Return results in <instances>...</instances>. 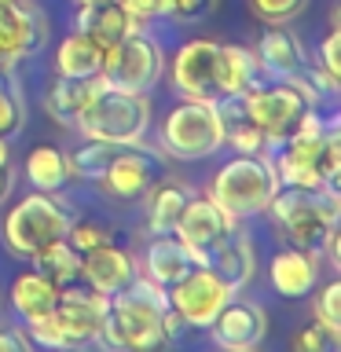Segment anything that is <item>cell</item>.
<instances>
[{
  "label": "cell",
  "mask_w": 341,
  "mask_h": 352,
  "mask_svg": "<svg viewBox=\"0 0 341 352\" xmlns=\"http://www.w3.org/2000/svg\"><path fill=\"white\" fill-rule=\"evenodd\" d=\"M169 290L151 283L147 275L125 283L118 294L107 297V319H103V338L114 349H158L169 341L165 316H169Z\"/></svg>",
  "instance_id": "6da1fadb"
},
{
  "label": "cell",
  "mask_w": 341,
  "mask_h": 352,
  "mask_svg": "<svg viewBox=\"0 0 341 352\" xmlns=\"http://www.w3.org/2000/svg\"><path fill=\"white\" fill-rule=\"evenodd\" d=\"M77 132L85 140H103L114 147H132L147 136L151 129V103L143 92H121V88L103 85L77 118Z\"/></svg>",
  "instance_id": "7a4b0ae2"
},
{
  "label": "cell",
  "mask_w": 341,
  "mask_h": 352,
  "mask_svg": "<svg viewBox=\"0 0 341 352\" xmlns=\"http://www.w3.org/2000/svg\"><path fill=\"white\" fill-rule=\"evenodd\" d=\"M275 191H279V180H275L272 162L264 154H239V158L224 162L209 184V198L231 220L264 213Z\"/></svg>",
  "instance_id": "3957f363"
},
{
  "label": "cell",
  "mask_w": 341,
  "mask_h": 352,
  "mask_svg": "<svg viewBox=\"0 0 341 352\" xmlns=\"http://www.w3.org/2000/svg\"><path fill=\"white\" fill-rule=\"evenodd\" d=\"M264 213L290 235L301 250H319L330 228H338V187L323 184L316 191L305 187H279Z\"/></svg>",
  "instance_id": "277c9868"
},
{
  "label": "cell",
  "mask_w": 341,
  "mask_h": 352,
  "mask_svg": "<svg viewBox=\"0 0 341 352\" xmlns=\"http://www.w3.org/2000/svg\"><path fill=\"white\" fill-rule=\"evenodd\" d=\"M74 217L63 209V202H55L52 191L26 195L19 206H11V213L4 217V242L15 257H37L44 246L66 239Z\"/></svg>",
  "instance_id": "5b68a950"
},
{
  "label": "cell",
  "mask_w": 341,
  "mask_h": 352,
  "mask_svg": "<svg viewBox=\"0 0 341 352\" xmlns=\"http://www.w3.org/2000/svg\"><path fill=\"white\" fill-rule=\"evenodd\" d=\"M334 121H323L316 114V107H308L301 121L294 125V132L286 140H279V154L272 158V173L279 187H305V191H316L323 187V173H319V154H323L327 132Z\"/></svg>",
  "instance_id": "8992f818"
},
{
  "label": "cell",
  "mask_w": 341,
  "mask_h": 352,
  "mask_svg": "<svg viewBox=\"0 0 341 352\" xmlns=\"http://www.w3.org/2000/svg\"><path fill=\"white\" fill-rule=\"evenodd\" d=\"M162 147L173 158L198 162L209 158L224 147V125H220L217 103H202V99H184L180 107L169 110L162 125Z\"/></svg>",
  "instance_id": "52a82bcc"
},
{
  "label": "cell",
  "mask_w": 341,
  "mask_h": 352,
  "mask_svg": "<svg viewBox=\"0 0 341 352\" xmlns=\"http://www.w3.org/2000/svg\"><path fill=\"white\" fill-rule=\"evenodd\" d=\"M162 74H165L162 48L140 30H132L118 44H110L103 52V66H99V77H103L110 88L143 92V96H147L151 88H158Z\"/></svg>",
  "instance_id": "ba28073f"
},
{
  "label": "cell",
  "mask_w": 341,
  "mask_h": 352,
  "mask_svg": "<svg viewBox=\"0 0 341 352\" xmlns=\"http://www.w3.org/2000/svg\"><path fill=\"white\" fill-rule=\"evenodd\" d=\"M231 297H235V290H231L209 264H195L184 279H176L169 286L173 312L180 316V323L195 327V330H209V323L220 316V308H224Z\"/></svg>",
  "instance_id": "9c48e42d"
},
{
  "label": "cell",
  "mask_w": 341,
  "mask_h": 352,
  "mask_svg": "<svg viewBox=\"0 0 341 352\" xmlns=\"http://www.w3.org/2000/svg\"><path fill=\"white\" fill-rule=\"evenodd\" d=\"M242 107H246L250 121L257 125L272 143L286 140L294 132V125L301 121V114L308 110V99L297 92L290 81L275 85V88H257L253 85L250 92H242Z\"/></svg>",
  "instance_id": "30bf717a"
},
{
  "label": "cell",
  "mask_w": 341,
  "mask_h": 352,
  "mask_svg": "<svg viewBox=\"0 0 341 352\" xmlns=\"http://www.w3.org/2000/svg\"><path fill=\"white\" fill-rule=\"evenodd\" d=\"M231 231H235V220H231L224 209H220L213 198H187L180 220H176L173 235L187 246V253L195 257V264H209V257L217 253V246L224 242Z\"/></svg>",
  "instance_id": "8fae6325"
},
{
  "label": "cell",
  "mask_w": 341,
  "mask_h": 352,
  "mask_svg": "<svg viewBox=\"0 0 341 352\" xmlns=\"http://www.w3.org/2000/svg\"><path fill=\"white\" fill-rule=\"evenodd\" d=\"M217 59L220 44L209 37L184 41L173 55V85L184 99H202V103H217L220 99V81H217Z\"/></svg>",
  "instance_id": "7c38bea8"
},
{
  "label": "cell",
  "mask_w": 341,
  "mask_h": 352,
  "mask_svg": "<svg viewBox=\"0 0 341 352\" xmlns=\"http://www.w3.org/2000/svg\"><path fill=\"white\" fill-rule=\"evenodd\" d=\"M55 323L63 330V341L66 349L74 345H88V341H96L103 334V319H107V294L92 290V286H74L66 283L59 286V301L52 308Z\"/></svg>",
  "instance_id": "4fadbf2b"
},
{
  "label": "cell",
  "mask_w": 341,
  "mask_h": 352,
  "mask_svg": "<svg viewBox=\"0 0 341 352\" xmlns=\"http://www.w3.org/2000/svg\"><path fill=\"white\" fill-rule=\"evenodd\" d=\"M162 165H165V154L143 147V140L132 143V147H118V154L107 165V173L99 176V187L110 198H140L158 180Z\"/></svg>",
  "instance_id": "5bb4252c"
},
{
  "label": "cell",
  "mask_w": 341,
  "mask_h": 352,
  "mask_svg": "<svg viewBox=\"0 0 341 352\" xmlns=\"http://www.w3.org/2000/svg\"><path fill=\"white\" fill-rule=\"evenodd\" d=\"M48 41V15L33 0H0V52L11 59L37 55Z\"/></svg>",
  "instance_id": "9a60e30c"
},
{
  "label": "cell",
  "mask_w": 341,
  "mask_h": 352,
  "mask_svg": "<svg viewBox=\"0 0 341 352\" xmlns=\"http://www.w3.org/2000/svg\"><path fill=\"white\" fill-rule=\"evenodd\" d=\"M213 330V341L228 352H250L257 349L264 334H268V316H264L261 305L253 301H228L220 308V316L209 323Z\"/></svg>",
  "instance_id": "2e32d148"
},
{
  "label": "cell",
  "mask_w": 341,
  "mask_h": 352,
  "mask_svg": "<svg viewBox=\"0 0 341 352\" xmlns=\"http://www.w3.org/2000/svg\"><path fill=\"white\" fill-rule=\"evenodd\" d=\"M132 275H136V264H132V257L125 250L110 246V242H103V246L88 250L81 253V279L92 286V290L99 294H118L125 283H132Z\"/></svg>",
  "instance_id": "e0dca14e"
},
{
  "label": "cell",
  "mask_w": 341,
  "mask_h": 352,
  "mask_svg": "<svg viewBox=\"0 0 341 352\" xmlns=\"http://www.w3.org/2000/svg\"><path fill=\"white\" fill-rule=\"evenodd\" d=\"M107 81L103 77H59L52 88H48V96H44V110L59 121V125L66 129H74L77 125V118L85 114V107L92 103V96L103 88Z\"/></svg>",
  "instance_id": "ac0fdd59"
},
{
  "label": "cell",
  "mask_w": 341,
  "mask_h": 352,
  "mask_svg": "<svg viewBox=\"0 0 341 352\" xmlns=\"http://www.w3.org/2000/svg\"><path fill=\"white\" fill-rule=\"evenodd\" d=\"M209 268H213L231 290H242V286H250L253 275H257V250H253V242L246 235L231 231V235L217 246L213 257H209Z\"/></svg>",
  "instance_id": "d6986e66"
},
{
  "label": "cell",
  "mask_w": 341,
  "mask_h": 352,
  "mask_svg": "<svg viewBox=\"0 0 341 352\" xmlns=\"http://www.w3.org/2000/svg\"><path fill=\"white\" fill-rule=\"evenodd\" d=\"M143 195H147V202H143V224H147V231L151 235H173L191 191L176 180H162V184H151Z\"/></svg>",
  "instance_id": "ffe728a7"
},
{
  "label": "cell",
  "mask_w": 341,
  "mask_h": 352,
  "mask_svg": "<svg viewBox=\"0 0 341 352\" xmlns=\"http://www.w3.org/2000/svg\"><path fill=\"white\" fill-rule=\"evenodd\" d=\"M316 250L308 253V250H283V253H275L272 257V286H275V294H283V297H305V294H312V286H316Z\"/></svg>",
  "instance_id": "44dd1931"
},
{
  "label": "cell",
  "mask_w": 341,
  "mask_h": 352,
  "mask_svg": "<svg viewBox=\"0 0 341 352\" xmlns=\"http://www.w3.org/2000/svg\"><path fill=\"white\" fill-rule=\"evenodd\" d=\"M77 30H81L85 37H92L99 48L107 52L110 44H118L136 26L129 22L125 8H121L118 0H99V4H81V11H77Z\"/></svg>",
  "instance_id": "7402d4cb"
},
{
  "label": "cell",
  "mask_w": 341,
  "mask_h": 352,
  "mask_svg": "<svg viewBox=\"0 0 341 352\" xmlns=\"http://www.w3.org/2000/svg\"><path fill=\"white\" fill-rule=\"evenodd\" d=\"M217 114H220V125H224V143H231L239 154H268L272 140L250 121L246 107H242V96L217 99Z\"/></svg>",
  "instance_id": "603a6c76"
},
{
  "label": "cell",
  "mask_w": 341,
  "mask_h": 352,
  "mask_svg": "<svg viewBox=\"0 0 341 352\" xmlns=\"http://www.w3.org/2000/svg\"><path fill=\"white\" fill-rule=\"evenodd\" d=\"M257 66H264V70H268L272 77H279V81L301 74L305 70V48H301V41H297L290 30L272 26L261 37V44H257Z\"/></svg>",
  "instance_id": "cb8c5ba5"
},
{
  "label": "cell",
  "mask_w": 341,
  "mask_h": 352,
  "mask_svg": "<svg viewBox=\"0 0 341 352\" xmlns=\"http://www.w3.org/2000/svg\"><path fill=\"white\" fill-rule=\"evenodd\" d=\"M191 268H195V257L187 253V246L176 235H158L147 246V279L165 286V290L176 279H184Z\"/></svg>",
  "instance_id": "d4e9b609"
},
{
  "label": "cell",
  "mask_w": 341,
  "mask_h": 352,
  "mask_svg": "<svg viewBox=\"0 0 341 352\" xmlns=\"http://www.w3.org/2000/svg\"><path fill=\"white\" fill-rule=\"evenodd\" d=\"M55 301H59V286H55L44 272H22L15 283H11V305H15V312L26 319H41L48 316Z\"/></svg>",
  "instance_id": "484cf974"
},
{
  "label": "cell",
  "mask_w": 341,
  "mask_h": 352,
  "mask_svg": "<svg viewBox=\"0 0 341 352\" xmlns=\"http://www.w3.org/2000/svg\"><path fill=\"white\" fill-rule=\"evenodd\" d=\"M253 74H257V59H253L250 48H239V44H220V59H217L220 99L250 92V88H253Z\"/></svg>",
  "instance_id": "4316f807"
},
{
  "label": "cell",
  "mask_w": 341,
  "mask_h": 352,
  "mask_svg": "<svg viewBox=\"0 0 341 352\" xmlns=\"http://www.w3.org/2000/svg\"><path fill=\"white\" fill-rule=\"evenodd\" d=\"M99 66H103V48L92 37H85L81 30L59 44V55H55L59 77H96Z\"/></svg>",
  "instance_id": "83f0119b"
},
{
  "label": "cell",
  "mask_w": 341,
  "mask_h": 352,
  "mask_svg": "<svg viewBox=\"0 0 341 352\" xmlns=\"http://www.w3.org/2000/svg\"><path fill=\"white\" fill-rule=\"evenodd\" d=\"M26 176L33 180L37 191H59V187L70 180V165H66V154L55 147H33L26 158Z\"/></svg>",
  "instance_id": "f1b7e54d"
},
{
  "label": "cell",
  "mask_w": 341,
  "mask_h": 352,
  "mask_svg": "<svg viewBox=\"0 0 341 352\" xmlns=\"http://www.w3.org/2000/svg\"><path fill=\"white\" fill-rule=\"evenodd\" d=\"M33 264H37V272H44L55 286L77 283V275H81V253H77L66 239L52 242V246H44L37 257H33Z\"/></svg>",
  "instance_id": "f546056e"
},
{
  "label": "cell",
  "mask_w": 341,
  "mask_h": 352,
  "mask_svg": "<svg viewBox=\"0 0 341 352\" xmlns=\"http://www.w3.org/2000/svg\"><path fill=\"white\" fill-rule=\"evenodd\" d=\"M118 154L114 143H103V140H88L85 147H77L74 154H66V165H70V176L77 180H99L107 173L110 158Z\"/></svg>",
  "instance_id": "4dcf8cb0"
},
{
  "label": "cell",
  "mask_w": 341,
  "mask_h": 352,
  "mask_svg": "<svg viewBox=\"0 0 341 352\" xmlns=\"http://www.w3.org/2000/svg\"><path fill=\"white\" fill-rule=\"evenodd\" d=\"M308 0H250L253 15L261 22H268V26H286L290 19H297L305 11Z\"/></svg>",
  "instance_id": "1f68e13d"
},
{
  "label": "cell",
  "mask_w": 341,
  "mask_h": 352,
  "mask_svg": "<svg viewBox=\"0 0 341 352\" xmlns=\"http://www.w3.org/2000/svg\"><path fill=\"white\" fill-rule=\"evenodd\" d=\"M294 349L297 352H338L341 349V330L312 323V327H305L301 334L294 338Z\"/></svg>",
  "instance_id": "d6a6232c"
},
{
  "label": "cell",
  "mask_w": 341,
  "mask_h": 352,
  "mask_svg": "<svg viewBox=\"0 0 341 352\" xmlns=\"http://www.w3.org/2000/svg\"><path fill=\"white\" fill-rule=\"evenodd\" d=\"M22 96L11 88L8 81H0V136H15V132L22 129Z\"/></svg>",
  "instance_id": "836d02e7"
},
{
  "label": "cell",
  "mask_w": 341,
  "mask_h": 352,
  "mask_svg": "<svg viewBox=\"0 0 341 352\" xmlns=\"http://www.w3.org/2000/svg\"><path fill=\"white\" fill-rule=\"evenodd\" d=\"M316 323H323L330 330H341V283H327L316 297Z\"/></svg>",
  "instance_id": "e575fe53"
},
{
  "label": "cell",
  "mask_w": 341,
  "mask_h": 352,
  "mask_svg": "<svg viewBox=\"0 0 341 352\" xmlns=\"http://www.w3.org/2000/svg\"><path fill=\"white\" fill-rule=\"evenodd\" d=\"M66 242H70L77 253H88V250L110 242V235H107L103 224H96V220H77V224H70V231H66Z\"/></svg>",
  "instance_id": "d590c367"
},
{
  "label": "cell",
  "mask_w": 341,
  "mask_h": 352,
  "mask_svg": "<svg viewBox=\"0 0 341 352\" xmlns=\"http://www.w3.org/2000/svg\"><path fill=\"white\" fill-rule=\"evenodd\" d=\"M319 70H323L330 81H341V33L330 30L323 37V48H319Z\"/></svg>",
  "instance_id": "8d00e7d4"
},
{
  "label": "cell",
  "mask_w": 341,
  "mask_h": 352,
  "mask_svg": "<svg viewBox=\"0 0 341 352\" xmlns=\"http://www.w3.org/2000/svg\"><path fill=\"white\" fill-rule=\"evenodd\" d=\"M118 4L125 8V15L136 30H143L151 19H158V4H154V0H118Z\"/></svg>",
  "instance_id": "74e56055"
},
{
  "label": "cell",
  "mask_w": 341,
  "mask_h": 352,
  "mask_svg": "<svg viewBox=\"0 0 341 352\" xmlns=\"http://www.w3.org/2000/svg\"><path fill=\"white\" fill-rule=\"evenodd\" d=\"M213 8H217V0H173V11H169V15L191 22V19H198V15H206V11H213Z\"/></svg>",
  "instance_id": "f35d334b"
},
{
  "label": "cell",
  "mask_w": 341,
  "mask_h": 352,
  "mask_svg": "<svg viewBox=\"0 0 341 352\" xmlns=\"http://www.w3.org/2000/svg\"><path fill=\"white\" fill-rule=\"evenodd\" d=\"M30 345L33 341L22 330H0V352H26Z\"/></svg>",
  "instance_id": "ab89813d"
},
{
  "label": "cell",
  "mask_w": 341,
  "mask_h": 352,
  "mask_svg": "<svg viewBox=\"0 0 341 352\" xmlns=\"http://www.w3.org/2000/svg\"><path fill=\"white\" fill-rule=\"evenodd\" d=\"M15 66H19V59H11V55H4V52H0V81H8Z\"/></svg>",
  "instance_id": "60d3db41"
},
{
  "label": "cell",
  "mask_w": 341,
  "mask_h": 352,
  "mask_svg": "<svg viewBox=\"0 0 341 352\" xmlns=\"http://www.w3.org/2000/svg\"><path fill=\"white\" fill-rule=\"evenodd\" d=\"M11 195V173H8V165H0V202Z\"/></svg>",
  "instance_id": "b9f144b4"
},
{
  "label": "cell",
  "mask_w": 341,
  "mask_h": 352,
  "mask_svg": "<svg viewBox=\"0 0 341 352\" xmlns=\"http://www.w3.org/2000/svg\"><path fill=\"white\" fill-rule=\"evenodd\" d=\"M154 4H158V15H169L173 11V0H154Z\"/></svg>",
  "instance_id": "7bdbcfd3"
},
{
  "label": "cell",
  "mask_w": 341,
  "mask_h": 352,
  "mask_svg": "<svg viewBox=\"0 0 341 352\" xmlns=\"http://www.w3.org/2000/svg\"><path fill=\"white\" fill-rule=\"evenodd\" d=\"M0 165H8V143H4V136H0Z\"/></svg>",
  "instance_id": "ee69618b"
},
{
  "label": "cell",
  "mask_w": 341,
  "mask_h": 352,
  "mask_svg": "<svg viewBox=\"0 0 341 352\" xmlns=\"http://www.w3.org/2000/svg\"><path fill=\"white\" fill-rule=\"evenodd\" d=\"M77 4H99V0H77Z\"/></svg>",
  "instance_id": "f6af8a7d"
}]
</instances>
